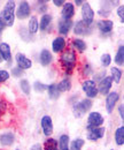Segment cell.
Here are the masks:
<instances>
[{"label": "cell", "instance_id": "obj_1", "mask_svg": "<svg viewBox=\"0 0 124 150\" xmlns=\"http://www.w3.org/2000/svg\"><path fill=\"white\" fill-rule=\"evenodd\" d=\"M60 64L61 67L64 71V75L69 76L72 74L77 66V52L72 49H66L60 57Z\"/></svg>", "mask_w": 124, "mask_h": 150}, {"label": "cell", "instance_id": "obj_2", "mask_svg": "<svg viewBox=\"0 0 124 150\" xmlns=\"http://www.w3.org/2000/svg\"><path fill=\"white\" fill-rule=\"evenodd\" d=\"M15 1H7L0 12V21L6 27H13L15 23Z\"/></svg>", "mask_w": 124, "mask_h": 150}, {"label": "cell", "instance_id": "obj_3", "mask_svg": "<svg viewBox=\"0 0 124 150\" xmlns=\"http://www.w3.org/2000/svg\"><path fill=\"white\" fill-rule=\"evenodd\" d=\"M91 108H92V100L89 98H84V99H81L79 102L74 103L72 112L76 118H82L89 112Z\"/></svg>", "mask_w": 124, "mask_h": 150}, {"label": "cell", "instance_id": "obj_4", "mask_svg": "<svg viewBox=\"0 0 124 150\" xmlns=\"http://www.w3.org/2000/svg\"><path fill=\"white\" fill-rule=\"evenodd\" d=\"M105 122V118L100 112L93 111L90 112L88 115V122H86V128H95V127H101Z\"/></svg>", "mask_w": 124, "mask_h": 150}, {"label": "cell", "instance_id": "obj_5", "mask_svg": "<svg viewBox=\"0 0 124 150\" xmlns=\"http://www.w3.org/2000/svg\"><path fill=\"white\" fill-rule=\"evenodd\" d=\"M82 89L83 91L85 93V96L92 99V98H95L99 93H98V87H97V82L93 81V80H84L83 83H82Z\"/></svg>", "mask_w": 124, "mask_h": 150}, {"label": "cell", "instance_id": "obj_6", "mask_svg": "<svg viewBox=\"0 0 124 150\" xmlns=\"http://www.w3.org/2000/svg\"><path fill=\"white\" fill-rule=\"evenodd\" d=\"M82 7V21L85 23V24H88V25H92V23H93V21H94V15H95V13H94V11L92 9V7H91V5H90L89 2H86V1H84V4L81 6Z\"/></svg>", "mask_w": 124, "mask_h": 150}, {"label": "cell", "instance_id": "obj_7", "mask_svg": "<svg viewBox=\"0 0 124 150\" xmlns=\"http://www.w3.org/2000/svg\"><path fill=\"white\" fill-rule=\"evenodd\" d=\"M31 13V6L28 1H21L18 4V8L15 9V18L18 20H25L30 16Z\"/></svg>", "mask_w": 124, "mask_h": 150}, {"label": "cell", "instance_id": "obj_8", "mask_svg": "<svg viewBox=\"0 0 124 150\" xmlns=\"http://www.w3.org/2000/svg\"><path fill=\"white\" fill-rule=\"evenodd\" d=\"M40 126L43 129V134L46 137H50L53 134V120H52L51 115H48V114L43 115L40 119Z\"/></svg>", "mask_w": 124, "mask_h": 150}, {"label": "cell", "instance_id": "obj_9", "mask_svg": "<svg viewBox=\"0 0 124 150\" xmlns=\"http://www.w3.org/2000/svg\"><path fill=\"white\" fill-rule=\"evenodd\" d=\"M98 87V93L102 96H107L110 93V89L113 87V80L110 76H105L102 80L99 81V83L97 84Z\"/></svg>", "mask_w": 124, "mask_h": 150}, {"label": "cell", "instance_id": "obj_10", "mask_svg": "<svg viewBox=\"0 0 124 150\" xmlns=\"http://www.w3.org/2000/svg\"><path fill=\"white\" fill-rule=\"evenodd\" d=\"M118 99H120V95L117 91H111L106 96V110L108 114L113 113Z\"/></svg>", "mask_w": 124, "mask_h": 150}, {"label": "cell", "instance_id": "obj_11", "mask_svg": "<svg viewBox=\"0 0 124 150\" xmlns=\"http://www.w3.org/2000/svg\"><path fill=\"white\" fill-rule=\"evenodd\" d=\"M105 127H95V128H90L88 129V134H86V139L89 141H98V140H101L104 136H105Z\"/></svg>", "mask_w": 124, "mask_h": 150}, {"label": "cell", "instance_id": "obj_12", "mask_svg": "<svg viewBox=\"0 0 124 150\" xmlns=\"http://www.w3.org/2000/svg\"><path fill=\"white\" fill-rule=\"evenodd\" d=\"M15 61L18 64V67L21 68L22 71H25V69H30L32 67V61L31 59H29L28 57L23 53H20L18 52V54L15 56Z\"/></svg>", "mask_w": 124, "mask_h": 150}, {"label": "cell", "instance_id": "obj_13", "mask_svg": "<svg viewBox=\"0 0 124 150\" xmlns=\"http://www.w3.org/2000/svg\"><path fill=\"white\" fill-rule=\"evenodd\" d=\"M67 49V40L62 36H57L52 42V51L54 53H62Z\"/></svg>", "mask_w": 124, "mask_h": 150}, {"label": "cell", "instance_id": "obj_14", "mask_svg": "<svg viewBox=\"0 0 124 150\" xmlns=\"http://www.w3.org/2000/svg\"><path fill=\"white\" fill-rule=\"evenodd\" d=\"M74 27V23L71 20H60L57 22V33L63 37L67 36L69 34V31L71 30V28Z\"/></svg>", "mask_w": 124, "mask_h": 150}, {"label": "cell", "instance_id": "obj_15", "mask_svg": "<svg viewBox=\"0 0 124 150\" xmlns=\"http://www.w3.org/2000/svg\"><path fill=\"white\" fill-rule=\"evenodd\" d=\"M97 27H98V30L102 35H108V34H110L113 31L114 22L110 21V20H100V21H98Z\"/></svg>", "mask_w": 124, "mask_h": 150}, {"label": "cell", "instance_id": "obj_16", "mask_svg": "<svg viewBox=\"0 0 124 150\" xmlns=\"http://www.w3.org/2000/svg\"><path fill=\"white\" fill-rule=\"evenodd\" d=\"M74 34L78 35V36H83V35H89L91 34V25L85 24L82 20L76 22L74 24Z\"/></svg>", "mask_w": 124, "mask_h": 150}, {"label": "cell", "instance_id": "obj_17", "mask_svg": "<svg viewBox=\"0 0 124 150\" xmlns=\"http://www.w3.org/2000/svg\"><path fill=\"white\" fill-rule=\"evenodd\" d=\"M75 15V6L71 2H64V5L62 6V11H61V16L62 20H71Z\"/></svg>", "mask_w": 124, "mask_h": 150}, {"label": "cell", "instance_id": "obj_18", "mask_svg": "<svg viewBox=\"0 0 124 150\" xmlns=\"http://www.w3.org/2000/svg\"><path fill=\"white\" fill-rule=\"evenodd\" d=\"M53 61V54L51 51H48L47 49H43L39 53V62L41 66L46 67V66H50Z\"/></svg>", "mask_w": 124, "mask_h": 150}, {"label": "cell", "instance_id": "obj_19", "mask_svg": "<svg viewBox=\"0 0 124 150\" xmlns=\"http://www.w3.org/2000/svg\"><path fill=\"white\" fill-rule=\"evenodd\" d=\"M15 141V134L13 132H4L0 134V144L2 147H9Z\"/></svg>", "mask_w": 124, "mask_h": 150}, {"label": "cell", "instance_id": "obj_20", "mask_svg": "<svg viewBox=\"0 0 124 150\" xmlns=\"http://www.w3.org/2000/svg\"><path fill=\"white\" fill-rule=\"evenodd\" d=\"M0 54L2 57V60L6 62L12 61V50L9 44L7 43H0Z\"/></svg>", "mask_w": 124, "mask_h": 150}, {"label": "cell", "instance_id": "obj_21", "mask_svg": "<svg viewBox=\"0 0 124 150\" xmlns=\"http://www.w3.org/2000/svg\"><path fill=\"white\" fill-rule=\"evenodd\" d=\"M52 21H53V16L51 14H48V13L43 14L40 20H39V30L40 31H46L50 28Z\"/></svg>", "mask_w": 124, "mask_h": 150}, {"label": "cell", "instance_id": "obj_22", "mask_svg": "<svg viewBox=\"0 0 124 150\" xmlns=\"http://www.w3.org/2000/svg\"><path fill=\"white\" fill-rule=\"evenodd\" d=\"M86 47H88V45H86L85 40H83L81 38H74L71 40V49L75 50L76 52H84V51H86Z\"/></svg>", "mask_w": 124, "mask_h": 150}, {"label": "cell", "instance_id": "obj_23", "mask_svg": "<svg viewBox=\"0 0 124 150\" xmlns=\"http://www.w3.org/2000/svg\"><path fill=\"white\" fill-rule=\"evenodd\" d=\"M38 30H39V21L36 15H32L30 16L29 22H28V33L31 35H35L38 33Z\"/></svg>", "mask_w": 124, "mask_h": 150}, {"label": "cell", "instance_id": "obj_24", "mask_svg": "<svg viewBox=\"0 0 124 150\" xmlns=\"http://www.w3.org/2000/svg\"><path fill=\"white\" fill-rule=\"evenodd\" d=\"M69 143H70V137L67 134H63L59 137L57 141V148L59 150H70L69 149Z\"/></svg>", "mask_w": 124, "mask_h": 150}, {"label": "cell", "instance_id": "obj_25", "mask_svg": "<svg viewBox=\"0 0 124 150\" xmlns=\"http://www.w3.org/2000/svg\"><path fill=\"white\" fill-rule=\"evenodd\" d=\"M56 87H57V89H59V91H60V93H67V91H69V90L71 89L70 79L66 77V79L61 80V81L56 84Z\"/></svg>", "mask_w": 124, "mask_h": 150}, {"label": "cell", "instance_id": "obj_26", "mask_svg": "<svg viewBox=\"0 0 124 150\" xmlns=\"http://www.w3.org/2000/svg\"><path fill=\"white\" fill-rule=\"evenodd\" d=\"M47 95H48V98L50 99H57L59 97H60V91H59V89H57V87H56V84L55 83H52V84H50V86H47Z\"/></svg>", "mask_w": 124, "mask_h": 150}, {"label": "cell", "instance_id": "obj_27", "mask_svg": "<svg viewBox=\"0 0 124 150\" xmlns=\"http://www.w3.org/2000/svg\"><path fill=\"white\" fill-rule=\"evenodd\" d=\"M114 137H115V142H116V144L117 146H123L124 144V126H120L116 131H115V135H114Z\"/></svg>", "mask_w": 124, "mask_h": 150}, {"label": "cell", "instance_id": "obj_28", "mask_svg": "<svg viewBox=\"0 0 124 150\" xmlns=\"http://www.w3.org/2000/svg\"><path fill=\"white\" fill-rule=\"evenodd\" d=\"M110 77H111V80H113V82H115V83H120L121 82V80H122V71L118 68V67H111L110 68Z\"/></svg>", "mask_w": 124, "mask_h": 150}, {"label": "cell", "instance_id": "obj_29", "mask_svg": "<svg viewBox=\"0 0 124 150\" xmlns=\"http://www.w3.org/2000/svg\"><path fill=\"white\" fill-rule=\"evenodd\" d=\"M114 61L117 66H122L123 67L124 65V46L121 45L118 49H117V52L115 54V58H114Z\"/></svg>", "mask_w": 124, "mask_h": 150}, {"label": "cell", "instance_id": "obj_30", "mask_svg": "<svg viewBox=\"0 0 124 150\" xmlns=\"http://www.w3.org/2000/svg\"><path fill=\"white\" fill-rule=\"evenodd\" d=\"M84 144H85V141H84L83 139H81V137H77V139H75V140L70 141V143H69V149L70 150H82V148L84 147Z\"/></svg>", "mask_w": 124, "mask_h": 150}, {"label": "cell", "instance_id": "obj_31", "mask_svg": "<svg viewBox=\"0 0 124 150\" xmlns=\"http://www.w3.org/2000/svg\"><path fill=\"white\" fill-rule=\"evenodd\" d=\"M44 150H59V148H57V141L55 139L48 137L44 142Z\"/></svg>", "mask_w": 124, "mask_h": 150}, {"label": "cell", "instance_id": "obj_32", "mask_svg": "<svg viewBox=\"0 0 124 150\" xmlns=\"http://www.w3.org/2000/svg\"><path fill=\"white\" fill-rule=\"evenodd\" d=\"M20 88L21 90L24 93V95H30V90H31V87H30V83L28 80L23 79L20 81Z\"/></svg>", "mask_w": 124, "mask_h": 150}, {"label": "cell", "instance_id": "obj_33", "mask_svg": "<svg viewBox=\"0 0 124 150\" xmlns=\"http://www.w3.org/2000/svg\"><path fill=\"white\" fill-rule=\"evenodd\" d=\"M100 62L102 67H109L111 64V56L109 53H104L100 57Z\"/></svg>", "mask_w": 124, "mask_h": 150}, {"label": "cell", "instance_id": "obj_34", "mask_svg": "<svg viewBox=\"0 0 124 150\" xmlns=\"http://www.w3.org/2000/svg\"><path fill=\"white\" fill-rule=\"evenodd\" d=\"M47 1L45 0H40V1H37V6H38V12L39 13H43V14H46L47 12Z\"/></svg>", "mask_w": 124, "mask_h": 150}, {"label": "cell", "instance_id": "obj_35", "mask_svg": "<svg viewBox=\"0 0 124 150\" xmlns=\"http://www.w3.org/2000/svg\"><path fill=\"white\" fill-rule=\"evenodd\" d=\"M34 89H35L36 93H43V91H45L47 89V84H44L41 82L36 81L35 83H34Z\"/></svg>", "mask_w": 124, "mask_h": 150}, {"label": "cell", "instance_id": "obj_36", "mask_svg": "<svg viewBox=\"0 0 124 150\" xmlns=\"http://www.w3.org/2000/svg\"><path fill=\"white\" fill-rule=\"evenodd\" d=\"M11 76V73L6 69H0V84L1 83H5Z\"/></svg>", "mask_w": 124, "mask_h": 150}, {"label": "cell", "instance_id": "obj_37", "mask_svg": "<svg viewBox=\"0 0 124 150\" xmlns=\"http://www.w3.org/2000/svg\"><path fill=\"white\" fill-rule=\"evenodd\" d=\"M92 72H93V69H92V66L90 64H85L83 66V75L84 76H89L92 74Z\"/></svg>", "mask_w": 124, "mask_h": 150}, {"label": "cell", "instance_id": "obj_38", "mask_svg": "<svg viewBox=\"0 0 124 150\" xmlns=\"http://www.w3.org/2000/svg\"><path fill=\"white\" fill-rule=\"evenodd\" d=\"M12 75L14 77H21L23 75V71L21 68H18V67H13L12 68Z\"/></svg>", "mask_w": 124, "mask_h": 150}, {"label": "cell", "instance_id": "obj_39", "mask_svg": "<svg viewBox=\"0 0 124 150\" xmlns=\"http://www.w3.org/2000/svg\"><path fill=\"white\" fill-rule=\"evenodd\" d=\"M117 15H118V18L121 20V22L123 23L124 22V6L123 5L118 6V8H117Z\"/></svg>", "mask_w": 124, "mask_h": 150}, {"label": "cell", "instance_id": "obj_40", "mask_svg": "<svg viewBox=\"0 0 124 150\" xmlns=\"http://www.w3.org/2000/svg\"><path fill=\"white\" fill-rule=\"evenodd\" d=\"M52 2L54 4V6H56V7H62L66 1L64 0H53Z\"/></svg>", "mask_w": 124, "mask_h": 150}, {"label": "cell", "instance_id": "obj_41", "mask_svg": "<svg viewBox=\"0 0 124 150\" xmlns=\"http://www.w3.org/2000/svg\"><path fill=\"white\" fill-rule=\"evenodd\" d=\"M29 150H43V147H41L40 143H35V144H32V146L30 147Z\"/></svg>", "mask_w": 124, "mask_h": 150}, {"label": "cell", "instance_id": "obj_42", "mask_svg": "<svg viewBox=\"0 0 124 150\" xmlns=\"http://www.w3.org/2000/svg\"><path fill=\"white\" fill-rule=\"evenodd\" d=\"M6 108H7V104H6L2 99H0V113H2L4 111H6Z\"/></svg>", "mask_w": 124, "mask_h": 150}, {"label": "cell", "instance_id": "obj_43", "mask_svg": "<svg viewBox=\"0 0 124 150\" xmlns=\"http://www.w3.org/2000/svg\"><path fill=\"white\" fill-rule=\"evenodd\" d=\"M118 114H120L121 119L123 120V119H124V108H123V104L118 105Z\"/></svg>", "mask_w": 124, "mask_h": 150}, {"label": "cell", "instance_id": "obj_44", "mask_svg": "<svg viewBox=\"0 0 124 150\" xmlns=\"http://www.w3.org/2000/svg\"><path fill=\"white\" fill-rule=\"evenodd\" d=\"M74 2H75V5H76V6H82V5L84 4V1H83V0H75Z\"/></svg>", "mask_w": 124, "mask_h": 150}, {"label": "cell", "instance_id": "obj_45", "mask_svg": "<svg viewBox=\"0 0 124 150\" xmlns=\"http://www.w3.org/2000/svg\"><path fill=\"white\" fill-rule=\"evenodd\" d=\"M5 28H6V25L0 21V34H2V31H4V29H5Z\"/></svg>", "mask_w": 124, "mask_h": 150}, {"label": "cell", "instance_id": "obj_46", "mask_svg": "<svg viewBox=\"0 0 124 150\" xmlns=\"http://www.w3.org/2000/svg\"><path fill=\"white\" fill-rule=\"evenodd\" d=\"M1 61H4V60H2V57H1V54H0V64H1Z\"/></svg>", "mask_w": 124, "mask_h": 150}, {"label": "cell", "instance_id": "obj_47", "mask_svg": "<svg viewBox=\"0 0 124 150\" xmlns=\"http://www.w3.org/2000/svg\"><path fill=\"white\" fill-rule=\"evenodd\" d=\"M0 37H1V34H0Z\"/></svg>", "mask_w": 124, "mask_h": 150}, {"label": "cell", "instance_id": "obj_48", "mask_svg": "<svg viewBox=\"0 0 124 150\" xmlns=\"http://www.w3.org/2000/svg\"><path fill=\"white\" fill-rule=\"evenodd\" d=\"M15 150H20V149H15Z\"/></svg>", "mask_w": 124, "mask_h": 150}, {"label": "cell", "instance_id": "obj_49", "mask_svg": "<svg viewBox=\"0 0 124 150\" xmlns=\"http://www.w3.org/2000/svg\"><path fill=\"white\" fill-rule=\"evenodd\" d=\"M110 150H114V149H110Z\"/></svg>", "mask_w": 124, "mask_h": 150}]
</instances>
